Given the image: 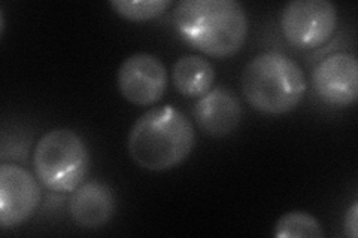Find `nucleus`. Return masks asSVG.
<instances>
[{
	"label": "nucleus",
	"mask_w": 358,
	"mask_h": 238,
	"mask_svg": "<svg viewBox=\"0 0 358 238\" xmlns=\"http://www.w3.org/2000/svg\"><path fill=\"white\" fill-rule=\"evenodd\" d=\"M172 20L179 38L215 59L238 54L248 36V17L236 0H182Z\"/></svg>",
	"instance_id": "f257e3e1"
},
{
	"label": "nucleus",
	"mask_w": 358,
	"mask_h": 238,
	"mask_svg": "<svg viewBox=\"0 0 358 238\" xmlns=\"http://www.w3.org/2000/svg\"><path fill=\"white\" fill-rule=\"evenodd\" d=\"M194 146L192 121L173 106L145 112L133 124L127 137L131 160L150 172H166L184 163Z\"/></svg>",
	"instance_id": "f03ea898"
},
{
	"label": "nucleus",
	"mask_w": 358,
	"mask_h": 238,
	"mask_svg": "<svg viewBox=\"0 0 358 238\" xmlns=\"http://www.w3.org/2000/svg\"><path fill=\"white\" fill-rule=\"evenodd\" d=\"M241 84L248 105L267 115H284L294 110L308 89L303 69L278 51L255 55L245 66Z\"/></svg>",
	"instance_id": "7ed1b4c3"
},
{
	"label": "nucleus",
	"mask_w": 358,
	"mask_h": 238,
	"mask_svg": "<svg viewBox=\"0 0 358 238\" xmlns=\"http://www.w3.org/2000/svg\"><path fill=\"white\" fill-rule=\"evenodd\" d=\"M33 165L41 184L54 192H73L90 172L85 140L71 128H52L38 140Z\"/></svg>",
	"instance_id": "20e7f679"
},
{
	"label": "nucleus",
	"mask_w": 358,
	"mask_h": 238,
	"mask_svg": "<svg viewBox=\"0 0 358 238\" xmlns=\"http://www.w3.org/2000/svg\"><path fill=\"white\" fill-rule=\"evenodd\" d=\"M338 21V8L330 0H293L282 9L281 30L294 48L313 50L331 39Z\"/></svg>",
	"instance_id": "39448f33"
},
{
	"label": "nucleus",
	"mask_w": 358,
	"mask_h": 238,
	"mask_svg": "<svg viewBox=\"0 0 358 238\" xmlns=\"http://www.w3.org/2000/svg\"><path fill=\"white\" fill-rule=\"evenodd\" d=\"M117 87L129 103L152 106L163 98L167 88V70L152 54L136 52L122 61L117 72Z\"/></svg>",
	"instance_id": "423d86ee"
},
{
	"label": "nucleus",
	"mask_w": 358,
	"mask_h": 238,
	"mask_svg": "<svg viewBox=\"0 0 358 238\" xmlns=\"http://www.w3.org/2000/svg\"><path fill=\"white\" fill-rule=\"evenodd\" d=\"M41 188L26 168L17 164L0 165V226L13 230L29 221L38 210Z\"/></svg>",
	"instance_id": "0eeeda50"
},
{
	"label": "nucleus",
	"mask_w": 358,
	"mask_h": 238,
	"mask_svg": "<svg viewBox=\"0 0 358 238\" xmlns=\"http://www.w3.org/2000/svg\"><path fill=\"white\" fill-rule=\"evenodd\" d=\"M315 94L330 106H351L358 97V61L351 52H334L322 59L312 72Z\"/></svg>",
	"instance_id": "6e6552de"
},
{
	"label": "nucleus",
	"mask_w": 358,
	"mask_h": 238,
	"mask_svg": "<svg viewBox=\"0 0 358 238\" xmlns=\"http://www.w3.org/2000/svg\"><path fill=\"white\" fill-rule=\"evenodd\" d=\"M197 126L212 137H224L239 127L242 106L231 89L217 87L201 96L193 107Z\"/></svg>",
	"instance_id": "1a4fd4ad"
},
{
	"label": "nucleus",
	"mask_w": 358,
	"mask_h": 238,
	"mask_svg": "<svg viewBox=\"0 0 358 238\" xmlns=\"http://www.w3.org/2000/svg\"><path fill=\"white\" fill-rule=\"evenodd\" d=\"M117 198L108 184L90 180L78 186L69 201L71 218L85 230H99L115 214Z\"/></svg>",
	"instance_id": "9d476101"
},
{
	"label": "nucleus",
	"mask_w": 358,
	"mask_h": 238,
	"mask_svg": "<svg viewBox=\"0 0 358 238\" xmlns=\"http://www.w3.org/2000/svg\"><path fill=\"white\" fill-rule=\"evenodd\" d=\"M215 69L209 60L200 55L179 57L172 69V82L179 94L185 97H201L212 89Z\"/></svg>",
	"instance_id": "9b49d317"
},
{
	"label": "nucleus",
	"mask_w": 358,
	"mask_h": 238,
	"mask_svg": "<svg viewBox=\"0 0 358 238\" xmlns=\"http://www.w3.org/2000/svg\"><path fill=\"white\" fill-rule=\"evenodd\" d=\"M273 235L276 238H321L324 237V231L321 223L310 213L293 210L278 219Z\"/></svg>",
	"instance_id": "f8f14e48"
},
{
	"label": "nucleus",
	"mask_w": 358,
	"mask_h": 238,
	"mask_svg": "<svg viewBox=\"0 0 358 238\" xmlns=\"http://www.w3.org/2000/svg\"><path fill=\"white\" fill-rule=\"evenodd\" d=\"M173 5L172 0H112L110 6L129 21H148L160 17Z\"/></svg>",
	"instance_id": "ddd939ff"
},
{
	"label": "nucleus",
	"mask_w": 358,
	"mask_h": 238,
	"mask_svg": "<svg viewBox=\"0 0 358 238\" xmlns=\"http://www.w3.org/2000/svg\"><path fill=\"white\" fill-rule=\"evenodd\" d=\"M343 228H345V234L350 238H357L358 235V202L357 201L351 204V207L345 214Z\"/></svg>",
	"instance_id": "4468645a"
}]
</instances>
